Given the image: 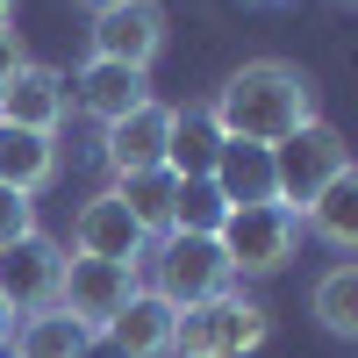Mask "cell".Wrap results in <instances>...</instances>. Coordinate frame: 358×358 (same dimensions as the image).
Returning a JSON list of instances; mask_svg holds the SVG:
<instances>
[{"label": "cell", "instance_id": "cell-1", "mask_svg": "<svg viewBox=\"0 0 358 358\" xmlns=\"http://www.w3.org/2000/svg\"><path fill=\"white\" fill-rule=\"evenodd\" d=\"M208 115H215V129L229 143H287L294 129L315 122V79L301 65H287V57H251V65H236L215 101H208Z\"/></svg>", "mask_w": 358, "mask_h": 358}, {"label": "cell", "instance_id": "cell-2", "mask_svg": "<svg viewBox=\"0 0 358 358\" xmlns=\"http://www.w3.org/2000/svg\"><path fill=\"white\" fill-rule=\"evenodd\" d=\"M151 294L165 308H201V301H215V294H229V258L215 236H179V229H158L151 236Z\"/></svg>", "mask_w": 358, "mask_h": 358}, {"label": "cell", "instance_id": "cell-3", "mask_svg": "<svg viewBox=\"0 0 358 358\" xmlns=\"http://www.w3.org/2000/svg\"><path fill=\"white\" fill-rule=\"evenodd\" d=\"M265 337H273V315L244 294H215L201 308H179V322H172L179 358H251Z\"/></svg>", "mask_w": 358, "mask_h": 358}, {"label": "cell", "instance_id": "cell-4", "mask_svg": "<svg viewBox=\"0 0 358 358\" xmlns=\"http://www.w3.org/2000/svg\"><path fill=\"white\" fill-rule=\"evenodd\" d=\"M215 244H222V258H229V273L273 280V273H287V258L301 251V215H287L280 201L229 208V222L215 229Z\"/></svg>", "mask_w": 358, "mask_h": 358}, {"label": "cell", "instance_id": "cell-5", "mask_svg": "<svg viewBox=\"0 0 358 358\" xmlns=\"http://www.w3.org/2000/svg\"><path fill=\"white\" fill-rule=\"evenodd\" d=\"M337 172H351V151H344V136L330 122H308L287 143H273V201L287 208V215H301Z\"/></svg>", "mask_w": 358, "mask_h": 358}, {"label": "cell", "instance_id": "cell-6", "mask_svg": "<svg viewBox=\"0 0 358 358\" xmlns=\"http://www.w3.org/2000/svg\"><path fill=\"white\" fill-rule=\"evenodd\" d=\"M129 294H136V273L129 265H108V258H65V273H57V308H65L86 337H101L115 315L129 308Z\"/></svg>", "mask_w": 358, "mask_h": 358}, {"label": "cell", "instance_id": "cell-7", "mask_svg": "<svg viewBox=\"0 0 358 358\" xmlns=\"http://www.w3.org/2000/svg\"><path fill=\"white\" fill-rule=\"evenodd\" d=\"M86 43H94V57H101V65L151 72V57L165 50V8H158V0H122V8L94 15Z\"/></svg>", "mask_w": 358, "mask_h": 358}, {"label": "cell", "instance_id": "cell-8", "mask_svg": "<svg viewBox=\"0 0 358 358\" xmlns=\"http://www.w3.org/2000/svg\"><path fill=\"white\" fill-rule=\"evenodd\" d=\"M57 273H65V251H57L43 229H29V236H15V244L0 251V301L15 315L57 308Z\"/></svg>", "mask_w": 358, "mask_h": 358}, {"label": "cell", "instance_id": "cell-9", "mask_svg": "<svg viewBox=\"0 0 358 358\" xmlns=\"http://www.w3.org/2000/svg\"><path fill=\"white\" fill-rule=\"evenodd\" d=\"M72 251H79V258L129 265V273H136V265H143V251H151V229H143V222H136L115 194H94V201H86L79 215H72Z\"/></svg>", "mask_w": 358, "mask_h": 358}, {"label": "cell", "instance_id": "cell-10", "mask_svg": "<svg viewBox=\"0 0 358 358\" xmlns=\"http://www.w3.org/2000/svg\"><path fill=\"white\" fill-rule=\"evenodd\" d=\"M65 108H72V79H65V72H50V65H22V72L8 79V94H0V122L57 136Z\"/></svg>", "mask_w": 358, "mask_h": 358}, {"label": "cell", "instance_id": "cell-11", "mask_svg": "<svg viewBox=\"0 0 358 358\" xmlns=\"http://www.w3.org/2000/svg\"><path fill=\"white\" fill-rule=\"evenodd\" d=\"M165 143H172V108H165V101H143L136 115L108 122V172H115V179L158 172V165H165Z\"/></svg>", "mask_w": 358, "mask_h": 358}, {"label": "cell", "instance_id": "cell-12", "mask_svg": "<svg viewBox=\"0 0 358 358\" xmlns=\"http://www.w3.org/2000/svg\"><path fill=\"white\" fill-rule=\"evenodd\" d=\"M79 86V108L94 115V122H122V115H136L143 101H151V72H129V65H101V57H86V72L72 79Z\"/></svg>", "mask_w": 358, "mask_h": 358}, {"label": "cell", "instance_id": "cell-13", "mask_svg": "<svg viewBox=\"0 0 358 358\" xmlns=\"http://www.w3.org/2000/svg\"><path fill=\"white\" fill-rule=\"evenodd\" d=\"M172 322H179V308H165L151 287H136V294H129V308L115 315L101 337L122 351V358H165V351H172Z\"/></svg>", "mask_w": 358, "mask_h": 358}, {"label": "cell", "instance_id": "cell-14", "mask_svg": "<svg viewBox=\"0 0 358 358\" xmlns=\"http://www.w3.org/2000/svg\"><path fill=\"white\" fill-rule=\"evenodd\" d=\"M57 136L43 129H15V122H0V187H15V194H43L50 179H57Z\"/></svg>", "mask_w": 358, "mask_h": 358}, {"label": "cell", "instance_id": "cell-15", "mask_svg": "<svg viewBox=\"0 0 358 358\" xmlns=\"http://www.w3.org/2000/svg\"><path fill=\"white\" fill-rule=\"evenodd\" d=\"M222 129H215V115L208 108H187L179 115L172 108V143H165V172L172 179H215V158H222Z\"/></svg>", "mask_w": 358, "mask_h": 358}, {"label": "cell", "instance_id": "cell-16", "mask_svg": "<svg viewBox=\"0 0 358 358\" xmlns=\"http://www.w3.org/2000/svg\"><path fill=\"white\" fill-rule=\"evenodd\" d=\"M301 236L330 251H358V172H337L308 208H301Z\"/></svg>", "mask_w": 358, "mask_h": 358}, {"label": "cell", "instance_id": "cell-17", "mask_svg": "<svg viewBox=\"0 0 358 358\" xmlns=\"http://www.w3.org/2000/svg\"><path fill=\"white\" fill-rule=\"evenodd\" d=\"M215 194H222L229 208L273 201V151H265V143H222V158H215Z\"/></svg>", "mask_w": 358, "mask_h": 358}, {"label": "cell", "instance_id": "cell-18", "mask_svg": "<svg viewBox=\"0 0 358 358\" xmlns=\"http://www.w3.org/2000/svg\"><path fill=\"white\" fill-rule=\"evenodd\" d=\"M8 344H15V358H86V344H94V337H86L65 308H36V315L15 322Z\"/></svg>", "mask_w": 358, "mask_h": 358}, {"label": "cell", "instance_id": "cell-19", "mask_svg": "<svg viewBox=\"0 0 358 358\" xmlns=\"http://www.w3.org/2000/svg\"><path fill=\"white\" fill-rule=\"evenodd\" d=\"M222 222H229V201L215 194V179H172L165 229H179V236H215Z\"/></svg>", "mask_w": 358, "mask_h": 358}, {"label": "cell", "instance_id": "cell-20", "mask_svg": "<svg viewBox=\"0 0 358 358\" xmlns=\"http://www.w3.org/2000/svg\"><path fill=\"white\" fill-rule=\"evenodd\" d=\"M315 322L330 337H358V265H330V273L315 280Z\"/></svg>", "mask_w": 358, "mask_h": 358}, {"label": "cell", "instance_id": "cell-21", "mask_svg": "<svg viewBox=\"0 0 358 358\" xmlns=\"http://www.w3.org/2000/svg\"><path fill=\"white\" fill-rule=\"evenodd\" d=\"M108 194L122 201L151 236H158V229H165V208H172V172H165V165H158V172H129V179H115Z\"/></svg>", "mask_w": 358, "mask_h": 358}, {"label": "cell", "instance_id": "cell-22", "mask_svg": "<svg viewBox=\"0 0 358 358\" xmlns=\"http://www.w3.org/2000/svg\"><path fill=\"white\" fill-rule=\"evenodd\" d=\"M29 229H36V201L15 194V187H0V251H8L15 236H29Z\"/></svg>", "mask_w": 358, "mask_h": 358}, {"label": "cell", "instance_id": "cell-23", "mask_svg": "<svg viewBox=\"0 0 358 358\" xmlns=\"http://www.w3.org/2000/svg\"><path fill=\"white\" fill-rule=\"evenodd\" d=\"M29 65V50H22V36H15V29H0V94H8V79Z\"/></svg>", "mask_w": 358, "mask_h": 358}, {"label": "cell", "instance_id": "cell-24", "mask_svg": "<svg viewBox=\"0 0 358 358\" xmlns=\"http://www.w3.org/2000/svg\"><path fill=\"white\" fill-rule=\"evenodd\" d=\"M72 8H86V15H108V8H122V0H72Z\"/></svg>", "mask_w": 358, "mask_h": 358}, {"label": "cell", "instance_id": "cell-25", "mask_svg": "<svg viewBox=\"0 0 358 358\" xmlns=\"http://www.w3.org/2000/svg\"><path fill=\"white\" fill-rule=\"evenodd\" d=\"M8 337H15V308L0 301V344H8Z\"/></svg>", "mask_w": 358, "mask_h": 358}, {"label": "cell", "instance_id": "cell-26", "mask_svg": "<svg viewBox=\"0 0 358 358\" xmlns=\"http://www.w3.org/2000/svg\"><path fill=\"white\" fill-rule=\"evenodd\" d=\"M8 22H15V0H0V29H8Z\"/></svg>", "mask_w": 358, "mask_h": 358}, {"label": "cell", "instance_id": "cell-27", "mask_svg": "<svg viewBox=\"0 0 358 358\" xmlns=\"http://www.w3.org/2000/svg\"><path fill=\"white\" fill-rule=\"evenodd\" d=\"M265 8H280V0H265Z\"/></svg>", "mask_w": 358, "mask_h": 358}, {"label": "cell", "instance_id": "cell-28", "mask_svg": "<svg viewBox=\"0 0 358 358\" xmlns=\"http://www.w3.org/2000/svg\"><path fill=\"white\" fill-rule=\"evenodd\" d=\"M344 8H351V0H344Z\"/></svg>", "mask_w": 358, "mask_h": 358}]
</instances>
